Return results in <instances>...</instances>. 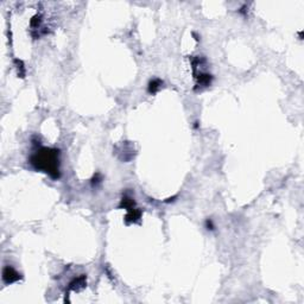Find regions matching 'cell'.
Instances as JSON below:
<instances>
[{"instance_id":"2","label":"cell","mask_w":304,"mask_h":304,"mask_svg":"<svg viewBox=\"0 0 304 304\" xmlns=\"http://www.w3.org/2000/svg\"><path fill=\"white\" fill-rule=\"evenodd\" d=\"M18 276L19 275H18V273L12 268H8V266L7 268H5L4 272H2V278H4L6 283H13V282L18 281V279H19Z\"/></svg>"},{"instance_id":"1","label":"cell","mask_w":304,"mask_h":304,"mask_svg":"<svg viewBox=\"0 0 304 304\" xmlns=\"http://www.w3.org/2000/svg\"><path fill=\"white\" fill-rule=\"evenodd\" d=\"M42 155H37L32 158V163L37 168L44 169L49 174H57L58 175V167H57V153L55 150L44 149L42 151Z\"/></svg>"}]
</instances>
